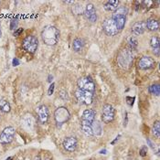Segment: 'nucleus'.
Returning <instances> with one entry per match:
<instances>
[{
  "label": "nucleus",
  "mask_w": 160,
  "mask_h": 160,
  "mask_svg": "<svg viewBox=\"0 0 160 160\" xmlns=\"http://www.w3.org/2000/svg\"><path fill=\"white\" fill-rule=\"evenodd\" d=\"M95 112L92 109H87L83 112L81 119V129L82 133L87 136H93L92 123L95 121Z\"/></svg>",
  "instance_id": "nucleus-1"
},
{
  "label": "nucleus",
  "mask_w": 160,
  "mask_h": 160,
  "mask_svg": "<svg viewBox=\"0 0 160 160\" xmlns=\"http://www.w3.org/2000/svg\"><path fill=\"white\" fill-rule=\"evenodd\" d=\"M41 38L43 42L48 46H54L57 44L59 38H60V31L54 26H47L43 28L41 32Z\"/></svg>",
  "instance_id": "nucleus-2"
},
{
  "label": "nucleus",
  "mask_w": 160,
  "mask_h": 160,
  "mask_svg": "<svg viewBox=\"0 0 160 160\" xmlns=\"http://www.w3.org/2000/svg\"><path fill=\"white\" fill-rule=\"evenodd\" d=\"M126 14H127V9L125 8H118L112 14V18L116 23L117 28L120 31L124 28V25L126 22Z\"/></svg>",
  "instance_id": "nucleus-3"
},
{
  "label": "nucleus",
  "mask_w": 160,
  "mask_h": 160,
  "mask_svg": "<svg viewBox=\"0 0 160 160\" xmlns=\"http://www.w3.org/2000/svg\"><path fill=\"white\" fill-rule=\"evenodd\" d=\"M22 47L26 51L29 53H35L38 47V40L34 36H27L22 42Z\"/></svg>",
  "instance_id": "nucleus-4"
},
{
  "label": "nucleus",
  "mask_w": 160,
  "mask_h": 160,
  "mask_svg": "<svg viewBox=\"0 0 160 160\" xmlns=\"http://www.w3.org/2000/svg\"><path fill=\"white\" fill-rule=\"evenodd\" d=\"M77 84L80 90L82 91H86V92H92L95 91V84L92 81V79L89 76H85V77H82L78 80Z\"/></svg>",
  "instance_id": "nucleus-5"
},
{
  "label": "nucleus",
  "mask_w": 160,
  "mask_h": 160,
  "mask_svg": "<svg viewBox=\"0 0 160 160\" xmlns=\"http://www.w3.org/2000/svg\"><path fill=\"white\" fill-rule=\"evenodd\" d=\"M75 97L81 104L90 105L92 102V100H93V93L78 89L75 92Z\"/></svg>",
  "instance_id": "nucleus-6"
},
{
  "label": "nucleus",
  "mask_w": 160,
  "mask_h": 160,
  "mask_svg": "<svg viewBox=\"0 0 160 160\" xmlns=\"http://www.w3.org/2000/svg\"><path fill=\"white\" fill-rule=\"evenodd\" d=\"M102 29L105 32L106 35L108 36H115L117 35L120 30L117 28V25L114 22V20L110 18H106L103 23H102Z\"/></svg>",
  "instance_id": "nucleus-7"
},
{
  "label": "nucleus",
  "mask_w": 160,
  "mask_h": 160,
  "mask_svg": "<svg viewBox=\"0 0 160 160\" xmlns=\"http://www.w3.org/2000/svg\"><path fill=\"white\" fill-rule=\"evenodd\" d=\"M54 118L56 123L62 125L70 119V112L66 107H59L54 112Z\"/></svg>",
  "instance_id": "nucleus-8"
},
{
  "label": "nucleus",
  "mask_w": 160,
  "mask_h": 160,
  "mask_svg": "<svg viewBox=\"0 0 160 160\" xmlns=\"http://www.w3.org/2000/svg\"><path fill=\"white\" fill-rule=\"evenodd\" d=\"M118 63L123 68H128L133 62V55L128 49H123L120 52L118 58H117Z\"/></svg>",
  "instance_id": "nucleus-9"
},
{
  "label": "nucleus",
  "mask_w": 160,
  "mask_h": 160,
  "mask_svg": "<svg viewBox=\"0 0 160 160\" xmlns=\"http://www.w3.org/2000/svg\"><path fill=\"white\" fill-rule=\"evenodd\" d=\"M15 134H16V131L12 126H8L5 128L0 134V144L7 145V144L11 143L14 139Z\"/></svg>",
  "instance_id": "nucleus-10"
},
{
  "label": "nucleus",
  "mask_w": 160,
  "mask_h": 160,
  "mask_svg": "<svg viewBox=\"0 0 160 160\" xmlns=\"http://www.w3.org/2000/svg\"><path fill=\"white\" fill-rule=\"evenodd\" d=\"M114 119V109L111 104H104L102 111V120L105 123H111Z\"/></svg>",
  "instance_id": "nucleus-11"
},
{
  "label": "nucleus",
  "mask_w": 160,
  "mask_h": 160,
  "mask_svg": "<svg viewBox=\"0 0 160 160\" xmlns=\"http://www.w3.org/2000/svg\"><path fill=\"white\" fill-rule=\"evenodd\" d=\"M38 114V119L40 123H46L48 122L49 117V109L46 105H40L36 109Z\"/></svg>",
  "instance_id": "nucleus-12"
},
{
  "label": "nucleus",
  "mask_w": 160,
  "mask_h": 160,
  "mask_svg": "<svg viewBox=\"0 0 160 160\" xmlns=\"http://www.w3.org/2000/svg\"><path fill=\"white\" fill-rule=\"evenodd\" d=\"M84 15L86 18L92 23L96 22L97 20V14H96V9L92 4H88L84 10Z\"/></svg>",
  "instance_id": "nucleus-13"
},
{
  "label": "nucleus",
  "mask_w": 160,
  "mask_h": 160,
  "mask_svg": "<svg viewBox=\"0 0 160 160\" xmlns=\"http://www.w3.org/2000/svg\"><path fill=\"white\" fill-rule=\"evenodd\" d=\"M62 146L63 148L68 151V152H73L75 151V149L77 148L78 146V141L75 137L72 136H70V137H67L64 139L63 143H62Z\"/></svg>",
  "instance_id": "nucleus-14"
},
{
  "label": "nucleus",
  "mask_w": 160,
  "mask_h": 160,
  "mask_svg": "<svg viewBox=\"0 0 160 160\" xmlns=\"http://www.w3.org/2000/svg\"><path fill=\"white\" fill-rule=\"evenodd\" d=\"M156 62L151 57H143L138 62V68L141 70H148L155 66Z\"/></svg>",
  "instance_id": "nucleus-15"
},
{
  "label": "nucleus",
  "mask_w": 160,
  "mask_h": 160,
  "mask_svg": "<svg viewBox=\"0 0 160 160\" xmlns=\"http://www.w3.org/2000/svg\"><path fill=\"white\" fill-rule=\"evenodd\" d=\"M147 30V24L145 21H138L132 26V32L136 35H141Z\"/></svg>",
  "instance_id": "nucleus-16"
},
{
  "label": "nucleus",
  "mask_w": 160,
  "mask_h": 160,
  "mask_svg": "<svg viewBox=\"0 0 160 160\" xmlns=\"http://www.w3.org/2000/svg\"><path fill=\"white\" fill-rule=\"evenodd\" d=\"M159 38L157 37V36H154V37L151 38L150 40V45L153 49V53L156 55V56H159V51H160V44H159Z\"/></svg>",
  "instance_id": "nucleus-17"
},
{
  "label": "nucleus",
  "mask_w": 160,
  "mask_h": 160,
  "mask_svg": "<svg viewBox=\"0 0 160 160\" xmlns=\"http://www.w3.org/2000/svg\"><path fill=\"white\" fill-rule=\"evenodd\" d=\"M119 1L118 0H109L104 3V9L106 11H115L118 8L119 6Z\"/></svg>",
  "instance_id": "nucleus-18"
},
{
  "label": "nucleus",
  "mask_w": 160,
  "mask_h": 160,
  "mask_svg": "<svg viewBox=\"0 0 160 160\" xmlns=\"http://www.w3.org/2000/svg\"><path fill=\"white\" fill-rule=\"evenodd\" d=\"M146 24H147V28H148L150 31H157L159 28V22L155 18H149L146 22Z\"/></svg>",
  "instance_id": "nucleus-19"
},
{
  "label": "nucleus",
  "mask_w": 160,
  "mask_h": 160,
  "mask_svg": "<svg viewBox=\"0 0 160 160\" xmlns=\"http://www.w3.org/2000/svg\"><path fill=\"white\" fill-rule=\"evenodd\" d=\"M83 46H84V41L82 38H76L73 40V43H72V49L75 52H80L82 51L83 49Z\"/></svg>",
  "instance_id": "nucleus-20"
},
{
  "label": "nucleus",
  "mask_w": 160,
  "mask_h": 160,
  "mask_svg": "<svg viewBox=\"0 0 160 160\" xmlns=\"http://www.w3.org/2000/svg\"><path fill=\"white\" fill-rule=\"evenodd\" d=\"M0 110L4 112H9L11 110L9 102L6 100H0Z\"/></svg>",
  "instance_id": "nucleus-21"
},
{
  "label": "nucleus",
  "mask_w": 160,
  "mask_h": 160,
  "mask_svg": "<svg viewBox=\"0 0 160 160\" xmlns=\"http://www.w3.org/2000/svg\"><path fill=\"white\" fill-rule=\"evenodd\" d=\"M92 132H93V135H95V136H101L102 135V129L101 123H99L96 121L93 122V123H92Z\"/></svg>",
  "instance_id": "nucleus-22"
},
{
  "label": "nucleus",
  "mask_w": 160,
  "mask_h": 160,
  "mask_svg": "<svg viewBox=\"0 0 160 160\" xmlns=\"http://www.w3.org/2000/svg\"><path fill=\"white\" fill-rule=\"evenodd\" d=\"M153 135L157 138L160 137V123L159 121H156L153 125Z\"/></svg>",
  "instance_id": "nucleus-23"
},
{
  "label": "nucleus",
  "mask_w": 160,
  "mask_h": 160,
  "mask_svg": "<svg viewBox=\"0 0 160 160\" xmlns=\"http://www.w3.org/2000/svg\"><path fill=\"white\" fill-rule=\"evenodd\" d=\"M149 92L155 95H159L160 91H159V85L158 84H154L149 87Z\"/></svg>",
  "instance_id": "nucleus-24"
},
{
  "label": "nucleus",
  "mask_w": 160,
  "mask_h": 160,
  "mask_svg": "<svg viewBox=\"0 0 160 160\" xmlns=\"http://www.w3.org/2000/svg\"><path fill=\"white\" fill-rule=\"evenodd\" d=\"M128 43L132 47V49H136V47H137L138 41H137V39L135 37H130L128 38Z\"/></svg>",
  "instance_id": "nucleus-25"
},
{
  "label": "nucleus",
  "mask_w": 160,
  "mask_h": 160,
  "mask_svg": "<svg viewBox=\"0 0 160 160\" xmlns=\"http://www.w3.org/2000/svg\"><path fill=\"white\" fill-rule=\"evenodd\" d=\"M148 153V148L147 147H143L140 149V156L141 157H146Z\"/></svg>",
  "instance_id": "nucleus-26"
},
{
  "label": "nucleus",
  "mask_w": 160,
  "mask_h": 160,
  "mask_svg": "<svg viewBox=\"0 0 160 160\" xmlns=\"http://www.w3.org/2000/svg\"><path fill=\"white\" fill-rule=\"evenodd\" d=\"M17 27H18V20L17 19H13L12 21H11V24H10V28L12 30H14V29L16 30Z\"/></svg>",
  "instance_id": "nucleus-27"
},
{
  "label": "nucleus",
  "mask_w": 160,
  "mask_h": 160,
  "mask_svg": "<svg viewBox=\"0 0 160 160\" xmlns=\"http://www.w3.org/2000/svg\"><path fill=\"white\" fill-rule=\"evenodd\" d=\"M54 88H55V84L54 83H51V85L49 86V90H48V95H51L54 92Z\"/></svg>",
  "instance_id": "nucleus-28"
},
{
  "label": "nucleus",
  "mask_w": 160,
  "mask_h": 160,
  "mask_svg": "<svg viewBox=\"0 0 160 160\" xmlns=\"http://www.w3.org/2000/svg\"><path fill=\"white\" fill-rule=\"evenodd\" d=\"M147 142H148V144L149 145V147L152 148V149H155L156 148V146H155V144L150 140V138H147Z\"/></svg>",
  "instance_id": "nucleus-29"
},
{
  "label": "nucleus",
  "mask_w": 160,
  "mask_h": 160,
  "mask_svg": "<svg viewBox=\"0 0 160 160\" xmlns=\"http://www.w3.org/2000/svg\"><path fill=\"white\" fill-rule=\"evenodd\" d=\"M23 31V28H18V29H17L15 32H14V36L15 37H17V36H18L21 32Z\"/></svg>",
  "instance_id": "nucleus-30"
},
{
  "label": "nucleus",
  "mask_w": 160,
  "mask_h": 160,
  "mask_svg": "<svg viewBox=\"0 0 160 160\" xmlns=\"http://www.w3.org/2000/svg\"><path fill=\"white\" fill-rule=\"evenodd\" d=\"M13 66H18V65H19V62H18V60L17 59V58H15L14 60H13Z\"/></svg>",
  "instance_id": "nucleus-31"
},
{
  "label": "nucleus",
  "mask_w": 160,
  "mask_h": 160,
  "mask_svg": "<svg viewBox=\"0 0 160 160\" xmlns=\"http://www.w3.org/2000/svg\"><path fill=\"white\" fill-rule=\"evenodd\" d=\"M120 137H121V136L119 135V136H117V137H116V138H115V140H114V141H112V145H113V144H114V143H115L116 141H118Z\"/></svg>",
  "instance_id": "nucleus-32"
},
{
  "label": "nucleus",
  "mask_w": 160,
  "mask_h": 160,
  "mask_svg": "<svg viewBox=\"0 0 160 160\" xmlns=\"http://www.w3.org/2000/svg\"><path fill=\"white\" fill-rule=\"evenodd\" d=\"M100 153H101V154H106V150H105V149H103V150H102Z\"/></svg>",
  "instance_id": "nucleus-33"
},
{
  "label": "nucleus",
  "mask_w": 160,
  "mask_h": 160,
  "mask_svg": "<svg viewBox=\"0 0 160 160\" xmlns=\"http://www.w3.org/2000/svg\"><path fill=\"white\" fill-rule=\"evenodd\" d=\"M11 159H12V158H8L7 160H11Z\"/></svg>",
  "instance_id": "nucleus-34"
}]
</instances>
